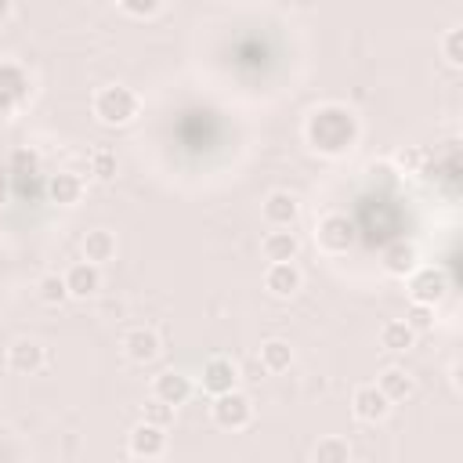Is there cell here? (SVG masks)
<instances>
[{
  "instance_id": "cell-1",
  "label": "cell",
  "mask_w": 463,
  "mask_h": 463,
  "mask_svg": "<svg viewBox=\"0 0 463 463\" xmlns=\"http://www.w3.org/2000/svg\"><path fill=\"white\" fill-rule=\"evenodd\" d=\"M304 137L318 156H347L362 137V123L347 105L326 101L307 116Z\"/></svg>"
},
{
  "instance_id": "cell-2",
  "label": "cell",
  "mask_w": 463,
  "mask_h": 463,
  "mask_svg": "<svg viewBox=\"0 0 463 463\" xmlns=\"http://www.w3.org/2000/svg\"><path fill=\"white\" fill-rule=\"evenodd\" d=\"M90 109H94L98 123H105V127H127V123H134L141 116V98H137V90H130L123 83H109V87H101L90 98Z\"/></svg>"
},
{
  "instance_id": "cell-3",
  "label": "cell",
  "mask_w": 463,
  "mask_h": 463,
  "mask_svg": "<svg viewBox=\"0 0 463 463\" xmlns=\"http://www.w3.org/2000/svg\"><path fill=\"white\" fill-rule=\"evenodd\" d=\"M33 98V80L22 65L0 61V123H11Z\"/></svg>"
},
{
  "instance_id": "cell-4",
  "label": "cell",
  "mask_w": 463,
  "mask_h": 463,
  "mask_svg": "<svg viewBox=\"0 0 463 463\" xmlns=\"http://www.w3.org/2000/svg\"><path fill=\"white\" fill-rule=\"evenodd\" d=\"M354 239H358V232H354V221L347 213H326L315 224V246L329 257H344L354 246Z\"/></svg>"
},
{
  "instance_id": "cell-5",
  "label": "cell",
  "mask_w": 463,
  "mask_h": 463,
  "mask_svg": "<svg viewBox=\"0 0 463 463\" xmlns=\"http://www.w3.org/2000/svg\"><path fill=\"white\" fill-rule=\"evenodd\" d=\"M210 412H213V423L221 430H246L253 423V398L242 394L239 387H232L224 394H213Z\"/></svg>"
},
{
  "instance_id": "cell-6",
  "label": "cell",
  "mask_w": 463,
  "mask_h": 463,
  "mask_svg": "<svg viewBox=\"0 0 463 463\" xmlns=\"http://www.w3.org/2000/svg\"><path fill=\"white\" fill-rule=\"evenodd\" d=\"M405 282H409V297L416 304H430V307H438L449 297V289H452L449 286V275L441 268H430V264H416L405 275Z\"/></svg>"
},
{
  "instance_id": "cell-7",
  "label": "cell",
  "mask_w": 463,
  "mask_h": 463,
  "mask_svg": "<svg viewBox=\"0 0 463 463\" xmlns=\"http://www.w3.org/2000/svg\"><path fill=\"white\" fill-rule=\"evenodd\" d=\"M119 347H123L127 362H134V365H148V362H156V358L163 354V340H159V333H156L152 326H134V329H127L123 340H119Z\"/></svg>"
},
{
  "instance_id": "cell-8",
  "label": "cell",
  "mask_w": 463,
  "mask_h": 463,
  "mask_svg": "<svg viewBox=\"0 0 463 463\" xmlns=\"http://www.w3.org/2000/svg\"><path fill=\"white\" fill-rule=\"evenodd\" d=\"M127 452L137 456V459H159L166 452V427L148 423V420L134 423L130 434H127Z\"/></svg>"
},
{
  "instance_id": "cell-9",
  "label": "cell",
  "mask_w": 463,
  "mask_h": 463,
  "mask_svg": "<svg viewBox=\"0 0 463 463\" xmlns=\"http://www.w3.org/2000/svg\"><path fill=\"white\" fill-rule=\"evenodd\" d=\"M304 286V271L293 264V260H268V271H264V289L279 300H289L297 297Z\"/></svg>"
},
{
  "instance_id": "cell-10",
  "label": "cell",
  "mask_w": 463,
  "mask_h": 463,
  "mask_svg": "<svg viewBox=\"0 0 463 463\" xmlns=\"http://www.w3.org/2000/svg\"><path fill=\"white\" fill-rule=\"evenodd\" d=\"M351 412H354L362 423H380V420H387V412H391V398H387L376 383H362V387H354V394H351Z\"/></svg>"
},
{
  "instance_id": "cell-11",
  "label": "cell",
  "mask_w": 463,
  "mask_h": 463,
  "mask_svg": "<svg viewBox=\"0 0 463 463\" xmlns=\"http://www.w3.org/2000/svg\"><path fill=\"white\" fill-rule=\"evenodd\" d=\"M199 383H203L206 394H224V391H232V387H239V365H235L232 358H224V354H213V358L203 362Z\"/></svg>"
},
{
  "instance_id": "cell-12",
  "label": "cell",
  "mask_w": 463,
  "mask_h": 463,
  "mask_svg": "<svg viewBox=\"0 0 463 463\" xmlns=\"http://www.w3.org/2000/svg\"><path fill=\"white\" fill-rule=\"evenodd\" d=\"M47 365V351L40 340H14L7 347V369L18 376H36Z\"/></svg>"
},
{
  "instance_id": "cell-13",
  "label": "cell",
  "mask_w": 463,
  "mask_h": 463,
  "mask_svg": "<svg viewBox=\"0 0 463 463\" xmlns=\"http://www.w3.org/2000/svg\"><path fill=\"white\" fill-rule=\"evenodd\" d=\"M260 217L268 228H293L297 217H300V203L293 192H271L264 203H260Z\"/></svg>"
},
{
  "instance_id": "cell-14",
  "label": "cell",
  "mask_w": 463,
  "mask_h": 463,
  "mask_svg": "<svg viewBox=\"0 0 463 463\" xmlns=\"http://www.w3.org/2000/svg\"><path fill=\"white\" fill-rule=\"evenodd\" d=\"M192 391H195V383H192V376H184V373H177V369H166V373H159L156 380H152V394L159 398V402H166V405H184L188 398H192Z\"/></svg>"
},
{
  "instance_id": "cell-15",
  "label": "cell",
  "mask_w": 463,
  "mask_h": 463,
  "mask_svg": "<svg viewBox=\"0 0 463 463\" xmlns=\"http://www.w3.org/2000/svg\"><path fill=\"white\" fill-rule=\"evenodd\" d=\"M65 289L72 300H87L101 289V264H90V260H80L65 271Z\"/></svg>"
},
{
  "instance_id": "cell-16",
  "label": "cell",
  "mask_w": 463,
  "mask_h": 463,
  "mask_svg": "<svg viewBox=\"0 0 463 463\" xmlns=\"http://www.w3.org/2000/svg\"><path fill=\"white\" fill-rule=\"evenodd\" d=\"M80 246H83V260H90V264H109L119 250L116 232H109V228H90Z\"/></svg>"
},
{
  "instance_id": "cell-17",
  "label": "cell",
  "mask_w": 463,
  "mask_h": 463,
  "mask_svg": "<svg viewBox=\"0 0 463 463\" xmlns=\"http://www.w3.org/2000/svg\"><path fill=\"white\" fill-rule=\"evenodd\" d=\"M260 253H264V260H297L300 239H297L289 228H271V232L260 239Z\"/></svg>"
},
{
  "instance_id": "cell-18",
  "label": "cell",
  "mask_w": 463,
  "mask_h": 463,
  "mask_svg": "<svg viewBox=\"0 0 463 463\" xmlns=\"http://www.w3.org/2000/svg\"><path fill=\"white\" fill-rule=\"evenodd\" d=\"M47 195H51V203H58V206H76V203L83 199V177L72 174V170H58V174L47 181Z\"/></svg>"
},
{
  "instance_id": "cell-19",
  "label": "cell",
  "mask_w": 463,
  "mask_h": 463,
  "mask_svg": "<svg viewBox=\"0 0 463 463\" xmlns=\"http://www.w3.org/2000/svg\"><path fill=\"white\" fill-rule=\"evenodd\" d=\"M416 264H420V253H416V246L405 242V239H398V242H391V246L383 250V271L394 275V279H405Z\"/></svg>"
},
{
  "instance_id": "cell-20",
  "label": "cell",
  "mask_w": 463,
  "mask_h": 463,
  "mask_svg": "<svg viewBox=\"0 0 463 463\" xmlns=\"http://www.w3.org/2000/svg\"><path fill=\"white\" fill-rule=\"evenodd\" d=\"M376 387H380V391L391 398V405H394V402H405V398H412V391H416V380H412V373H405L402 365H387V369L380 373Z\"/></svg>"
},
{
  "instance_id": "cell-21",
  "label": "cell",
  "mask_w": 463,
  "mask_h": 463,
  "mask_svg": "<svg viewBox=\"0 0 463 463\" xmlns=\"http://www.w3.org/2000/svg\"><path fill=\"white\" fill-rule=\"evenodd\" d=\"M412 344H416V333L405 326V318H391V322L380 326V347H383V351L405 354Z\"/></svg>"
},
{
  "instance_id": "cell-22",
  "label": "cell",
  "mask_w": 463,
  "mask_h": 463,
  "mask_svg": "<svg viewBox=\"0 0 463 463\" xmlns=\"http://www.w3.org/2000/svg\"><path fill=\"white\" fill-rule=\"evenodd\" d=\"M260 365H264L268 373H286V369L293 365V347H289V340H279V336L264 340V344H260Z\"/></svg>"
},
{
  "instance_id": "cell-23",
  "label": "cell",
  "mask_w": 463,
  "mask_h": 463,
  "mask_svg": "<svg viewBox=\"0 0 463 463\" xmlns=\"http://www.w3.org/2000/svg\"><path fill=\"white\" fill-rule=\"evenodd\" d=\"M36 300H40V304H47V307H58V304H65V300H69V289H65V275H58V271H47V275H40V279H36Z\"/></svg>"
},
{
  "instance_id": "cell-24",
  "label": "cell",
  "mask_w": 463,
  "mask_h": 463,
  "mask_svg": "<svg viewBox=\"0 0 463 463\" xmlns=\"http://www.w3.org/2000/svg\"><path fill=\"white\" fill-rule=\"evenodd\" d=\"M347 459H351V445H347V438L329 434V438H322V441L315 445V463H347Z\"/></svg>"
},
{
  "instance_id": "cell-25",
  "label": "cell",
  "mask_w": 463,
  "mask_h": 463,
  "mask_svg": "<svg viewBox=\"0 0 463 463\" xmlns=\"http://www.w3.org/2000/svg\"><path fill=\"white\" fill-rule=\"evenodd\" d=\"M438 51H441V58H445L449 69H459L463 65V29L459 25L445 29V36L438 40Z\"/></svg>"
},
{
  "instance_id": "cell-26",
  "label": "cell",
  "mask_w": 463,
  "mask_h": 463,
  "mask_svg": "<svg viewBox=\"0 0 463 463\" xmlns=\"http://www.w3.org/2000/svg\"><path fill=\"white\" fill-rule=\"evenodd\" d=\"M391 166H394L398 174H423V166H427V152L416 148V145H405V148H398V152L391 156Z\"/></svg>"
},
{
  "instance_id": "cell-27",
  "label": "cell",
  "mask_w": 463,
  "mask_h": 463,
  "mask_svg": "<svg viewBox=\"0 0 463 463\" xmlns=\"http://www.w3.org/2000/svg\"><path fill=\"white\" fill-rule=\"evenodd\" d=\"M116 170H119V163H116V152L112 148H94L90 152V177L94 181H101V184H109L112 177H116Z\"/></svg>"
},
{
  "instance_id": "cell-28",
  "label": "cell",
  "mask_w": 463,
  "mask_h": 463,
  "mask_svg": "<svg viewBox=\"0 0 463 463\" xmlns=\"http://www.w3.org/2000/svg\"><path fill=\"white\" fill-rule=\"evenodd\" d=\"M405 326L420 336V333H427V329H434V307L430 304H416L412 300V307L405 311Z\"/></svg>"
},
{
  "instance_id": "cell-29",
  "label": "cell",
  "mask_w": 463,
  "mask_h": 463,
  "mask_svg": "<svg viewBox=\"0 0 463 463\" xmlns=\"http://www.w3.org/2000/svg\"><path fill=\"white\" fill-rule=\"evenodd\" d=\"M141 420H148V423H159V427H170L174 423V405H166V402H159L156 394L141 405Z\"/></svg>"
},
{
  "instance_id": "cell-30",
  "label": "cell",
  "mask_w": 463,
  "mask_h": 463,
  "mask_svg": "<svg viewBox=\"0 0 463 463\" xmlns=\"http://www.w3.org/2000/svg\"><path fill=\"white\" fill-rule=\"evenodd\" d=\"M163 7V0H119V11L130 18H152Z\"/></svg>"
},
{
  "instance_id": "cell-31",
  "label": "cell",
  "mask_w": 463,
  "mask_h": 463,
  "mask_svg": "<svg viewBox=\"0 0 463 463\" xmlns=\"http://www.w3.org/2000/svg\"><path fill=\"white\" fill-rule=\"evenodd\" d=\"M11 199V181H7V174H0V206Z\"/></svg>"
},
{
  "instance_id": "cell-32",
  "label": "cell",
  "mask_w": 463,
  "mask_h": 463,
  "mask_svg": "<svg viewBox=\"0 0 463 463\" xmlns=\"http://www.w3.org/2000/svg\"><path fill=\"white\" fill-rule=\"evenodd\" d=\"M11 18V0H0V22H7Z\"/></svg>"
}]
</instances>
